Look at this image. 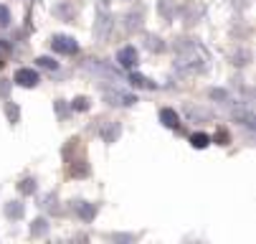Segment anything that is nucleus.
Returning a JSON list of instances; mask_svg holds the SVG:
<instances>
[{
    "label": "nucleus",
    "instance_id": "10",
    "mask_svg": "<svg viewBox=\"0 0 256 244\" xmlns=\"http://www.w3.org/2000/svg\"><path fill=\"white\" fill-rule=\"evenodd\" d=\"M117 135H120V125H114V122L109 125L104 132H102V137H104L106 143H114V140H117Z\"/></svg>",
    "mask_w": 256,
    "mask_h": 244
},
{
    "label": "nucleus",
    "instance_id": "18",
    "mask_svg": "<svg viewBox=\"0 0 256 244\" xmlns=\"http://www.w3.org/2000/svg\"><path fill=\"white\" fill-rule=\"evenodd\" d=\"M71 176H86V165H79V168H71Z\"/></svg>",
    "mask_w": 256,
    "mask_h": 244
},
{
    "label": "nucleus",
    "instance_id": "13",
    "mask_svg": "<svg viewBox=\"0 0 256 244\" xmlns=\"http://www.w3.org/2000/svg\"><path fill=\"white\" fill-rule=\"evenodd\" d=\"M36 61H38V66H44V69H54V72L58 69V64H56V61H54L51 56H38Z\"/></svg>",
    "mask_w": 256,
    "mask_h": 244
},
{
    "label": "nucleus",
    "instance_id": "9",
    "mask_svg": "<svg viewBox=\"0 0 256 244\" xmlns=\"http://www.w3.org/2000/svg\"><path fill=\"white\" fill-rule=\"evenodd\" d=\"M46 231H48L46 219H36V221H33V226H30V236H44Z\"/></svg>",
    "mask_w": 256,
    "mask_h": 244
},
{
    "label": "nucleus",
    "instance_id": "2",
    "mask_svg": "<svg viewBox=\"0 0 256 244\" xmlns=\"http://www.w3.org/2000/svg\"><path fill=\"white\" fill-rule=\"evenodd\" d=\"M13 82H16L18 87H26V89H30V87H38L41 77H38V72H33V69L23 66V69H18V72H16Z\"/></svg>",
    "mask_w": 256,
    "mask_h": 244
},
{
    "label": "nucleus",
    "instance_id": "4",
    "mask_svg": "<svg viewBox=\"0 0 256 244\" xmlns=\"http://www.w3.org/2000/svg\"><path fill=\"white\" fill-rule=\"evenodd\" d=\"M117 64H120L122 69H137V64H140L137 49H134V46H122V49L117 51Z\"/></svg>",
    "mask_w": 256,
    "mask_h": 244
},
{
    "label": "nucleus",
    "instance_id": "3",
    "mask_svg": "<svg viewBox=\"0 0 256 244\" xmlns=\"http://www.w3.org/2000/svg\"><path fill=\"white\" fill-rule=\"evenodd\" d=\"M104 99H106V104H117V107H132V104L137 102L134 94L120 92V89H109V92L104 94Z\"/></svg>",
    "mask_w": 256,
    "mask_h": 244
},
{
    "label": "nucleus",
    "instance_id": "6",
    "mask_svg": "<svg viewBox=\"0 0 256 244\" xmlns=\"http://www.w3.org/2000/svg\"><path fill=\"white\" fill-rule=\"evenodd\" d=\"M76 211H79V216H82L84 221H89V219L96 216V206H94V203H86V201H79V203H76Z\"/></svg>",
    "mask_w": 256,
    "mask_h": 244
},
{
    "label": "nucleus",
    "instance_id": "7",
    "mask_svg": "<svg viewBox=\"0 0 256 244\" xmlns=\"http://www.w3.org/2000/svg\"><path fill=\"white\" fill-rule=\"evenodd\" d=\"M190 145L198 148V150L208 148V145H210V135H206V132H196V135H190Z\"/></svg>",
    "mask_w": 256,
    "mask_h": 244
},
{
    "label": "nucleus",
    "instance_id": "12",
    "mask_svg": "<svg viewBox=\"0 0 256 244\" xmlns=\"http://www.w3.org/2000/svg\"><path fill=\"white\" fill-rule=\"evenodd\" d=\"M106 28H109V18L102 16L99 23H96V36H99V39H106Z\"/></svg>",
    "mask_w": 256,
    "mask_h": 244
},
{
    "label": "nucleus",
    "instance_id": "11",
    "mask_svg": "<svg viewBox=\"0 0 256 244\" xmlns=\"http://www.w3.org/2000/svg\"><path fill=\"white\" fill-rule=\"evenodd\" d=\"M130 82H132V87H148V89H152V87H155L150 79H144L142 74H132V77H130Z\"/></svg>",
    "mask_w": 256,
    "mask_h": 244
},
{
    "label": "nucleus",
    "instance_id": "17",
    "mask_svg": "<svg viewBox=\"0 0 256 244\" xmlns=\"http://www.w3.org/2000/svg\"><path fill=\"white\" fill-rule=\"evenodd\" d=\"M20 191H23V193H33V191H36V181H33V178H26V181L20 183Z\"/></svg>",
    "mask_w": 256,
    "mask_h": 244
},
{
    "label": "nucleus",
    "instance_id": "19",
    "mask_svg": "<svg viewBox=\"0 0 256 244\" xmlns=\"http://www.w3.org/2000/svg\"><path fill=\"white\" fill-rule=\"evenodd\" d=\"M8 115H10V120H18V107H8Z\"/></svg>",
    "mask_w": 256,
    "mask_h": 244
},
{
    "label": "nucleus",
    "instance_id": "1",
    "mask_svg": "<svg viewBox=\"0 0 256 244\" xmlns=\"http://www.w3.org/2000/svg\"><path fill=\"white\" fill-rule=\"evenodd\" d=\"M51 49L56 54H66V56H74L79 51V44L76 39H71V36H54L51 39Z\"/></svg>",
    "mask_w": 256,
    "mask_h": 244
},
{
    "label": "nucleus",
    "instance_id": "15",
    "mask_svg": "<svg viewBox=\"0 0 256 244\" xmlns=\"http://www.w3.org/2000/svg\"><path fill=\"white\" fill-rule=\"evenodd\" d=\"M148 49H150V51H162V49H165V44H162L160 39L150 36V39H148Z\"/></svg>",
    "mask_w": 256,
    "mask_h": 244
},
{
    "label": "nucleus",
    "instance_id": "16",
    "mask_svg": "<svg viewBox=\"0 0 256 244\" xmlns=\"http://www.w3.org/2000/svg\"><path fill=\"white\" fill-rule=\"evenodd\" d=\"M10 23V11L6 6H0V28H6Z\"/></svg>",
    "mask_w": 256,
    "mask_h": 244
},
{
    "label": "nucleus",
    "instance_id": "8",
    "mask_svg": "<svg viewBox=\"0 0 256 244\" xmlns=\"http://www.w3.org/2000/svg\"><path fill=\"white\" fill-rule=\"evenodd\" d=\"M6 216H8V219H20V216H23V203H20V201H10V203L6 206Z\"/></svg>",
    "mask_w": 256,
    "mask_h": 244
},
{
    "label": "nucleus",
    "instance_id": "14",
    "mask_svg": "<svg viewBox=\"0 0 256 244\" xmlns=\"http://www.w3.org/2000/svg\"><path fill=\"white\" fill-rule=\"evenodd\" d=\"M71 107L79 110V112H84V110H89V99H86V97H76L74 102H71Z\"/></svg>",
    "mask_w": 256,
    "mask_h": 244
},
{
    "label": "nucleus",
    "instance_id": "5",
    "mask_svg": "<svg viewBox=\"0 0 256 244\" xmlns=\"http://www.w3.org/2000/svg\"><path fill=\"white\" fill-rule=\"evenodd\" d=\"M160 122H162L165 127H170V130H178V127H180V115H178L175 110L165 107V110H160Z\"/></svg>",
    "mask_w": 256,
    "mask_h": 244
}]
</instances>
